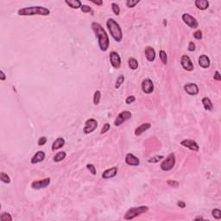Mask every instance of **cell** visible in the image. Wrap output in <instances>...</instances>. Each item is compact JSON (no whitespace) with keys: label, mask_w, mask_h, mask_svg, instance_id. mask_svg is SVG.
I'll list each match as a JSON object with an SVG mask.
<instances>
[{"label":"cell","mask_w":221,"mask_h":221,"mask_svg":"<svg viewBox=\"0 0 221 221\" xmlns=\"http://www.w3.org/2000/svg\"><path fill=\"white\" fill-rule=\"evenodd\" d=\"M92 29L94 31L96 37L98 38L99 41V46L101 51H106L109 48L110 45V41H109V37L105 32V30H104V28L98 23H92Z\"/></svg>","instance_id":"cell-1"},{"label":"cell","mask_w":221,"mask_h":221,"mask_svg":"<svg viewBox=\"0 0 221 221\" xmlns=\"http://www.w3.org/2000/svg\"><path fill=\"white\" fill-rule=\"evenodd\" d=\"M17 13L19 16H48L50 11L43 6H30L18 10Z\"/></svg>","instance_id":"cell-2"},{"label":"cell","mask_w":221,"mask_h":221,"mask_svg":"<svg viewBox=\"0 0 221 221\" xmlns=\"http://www.w3.org/2000/svg\"><path fill=\"white\" fill-rule=\"evenodd\" d=\"M106 26L109 30L110 34L113 37V39L116 42L120 43L123 39V32L118 23L114 19L109 18L106 22Z\"/></svg>","instance_id":"cell-3"},{"label":"cell","mask_w":221,"mask_h":221,"mask_svg":"<svg viewBox=\"0 0 221 221\" xmlns=\"http://www.w3.org/2000/svg\"><path fill=\"white\" fill-rule=\"evenodd\" d=\"M148 211H149V207L146 206L131 207L126 212L124 218L126 220H131L135 219L136 217H137V216H139V215H141V214H143L144 212H147Z\"/></svg>","instance_id":"cell-4"},{"label":"cell","mask_w":221,"mask_h":221,"mask_svg":"<svg viewBox=\"0 0 221 221\" xmlns=\"http://www.w3.org/2000/svg\"><path fill=\"white\" fill-rule=\"evenodd\" d=\"M175 165H176V156L174 153H171L161 163L160 167L163 171H169L175 167Z\"/></svg>","instance_id":"cell-5"},{"label":"cell","mask_w":221,"mask_h":221,"mask_svg":"<svg viewBox=\"0 0 221 221\" xmlns=\"http://www.w3.org/2000/svg\"><path fill=\"white\" fill-rule=\"evenodd\" d=\"M132 117V114L131 112H127V111H124V112H120L118 115V117L116 118V119L114 120V125L115 126H119L121 125L123 123H124L125 121L129 120L130 118H131Z\"/></svg>","instance_id":"cell-6"},{"label":"cell","mask_w":221,"mask_h":221,"mask_svg":"<svg viewBox=\"0 0 221 221\" xmlns=\"http://www.w3.org/2000/svg\"><path fill=\"white\" fill-rule=\"evenodd\" d=\"M98 127V122L94 118H90L87 119L85 123V127H84V133L85 134H90L93 132Z\"/></svg>","instance_id":"cell-7"},{"label":"cell","mask_w":221,"mask_h":221,"mask_svg":"<svg viewBox=\"0 0 221 221\" xmlns=\"http://www.w3.org/2000/svg\"><path fill=\"white\" fill-rule=\"evenodd\" d=\"M181 17H182L183 22H184L188 26H189L190 28H192V29H197V28H198L199 23H198L197 20H196L193 16L189 15V14H188V13H184Z\"/></svg>","instance_id":"cell-8"},{"label":"cell","mask_w":221,"mask_h":221,"mask_svg":"<svg viewBox=\"0 0 221 221\" xmlns=\"http://www.w3.org/2000/svg\"><path fill=\"white\" fill-rule=\"evenodd\" d=\"M50 178H45L40 180H36V181H33L31 184V188L33 189H42L47 188L49 184H50Z\"/></svg>","instance_id":"cell-9"},{"label":"cell","mask_w":221,"mask_h":221,"mask_svg":"<svg viewBox=\"0 0 221 221\" xmlns=\"http://www.w3.org/2000/svg\"><path fill=\"white\" fill-rule=\"evenodd\" d=\"M180 64H181L182 68L185 70L188 71V72H191V71L193 70V68H194L193 64L191 59L189 58L188 55H184L181 56V58H180Z\"/></svg>","instance_id":"cell-10"},{"label":"cell","mask_w":221,"mask_h":221,"mask_svg":"<svg viewBox=\"0 0 221 221\" xmlns=\"http://www.w3.org/2000/svg\"><path fill=\"white\" fill-rule=\"evenodd\" d=\"M110 61H111L112 66L114 68L118 69L121 66V58H120L119 55L115 51H112L110 53Z\"/></svg>","instance_id":"cell-11"},{"label":"cell","mask_w":221,"mask_h":221,"mask_svg":"<svg viewBox=\"0 0 221 221\" xmlns=\"http://www.w3.org/2000/svg\"><path fill=\"white\" fill-rule=\"evenodd\" d=\"M142 90L144 93L150 94L154 91V84L151 80L145 79L142 82Z\"/></svg>","instance_id":"cell-12"},{"label":"cell","mask_w":221,"mask_h":221,"mask_svg":"<svg viewBox=\"0 0 221 221\" xmlns=\"http://www.w3.org/2000/svg\"><path fill=\"white\" fill-rule=\"evenodd\" d=\"M184 90L185 92L192 96H195L199 93L200 89L198 87V86L194 83H188L184 86Z\"/></svg>","instance_id":"cell-13"},{"label":"cell","mask_w":221,"mask_h":221,"mask_svg":"<svg viewBox=\"0 0 221 221\" xmlns=\"http://www.w3.org/2000/svg\"><path fill=\"white\" fill-rule=\"evenodd\" d=\"M180 144H181L183 147L188 148L189 149H191L193 151H198L199 149H200L198 144H197L195 141L190 140V139H185V140L181 141V142H180Z\"/></svg>","instance_id":"cell-14"},{"label":"cell","mask_w":221,"mask_h":221,"mask_svg":"<svg viewBox=\"0 0 221 221\" xmlns=\"http://www.w3.org/2000/svg\"><path fill=\"white\" fill-rule=\"evenodd\" d=\"M125 162L126 164L130 166H138L140 164V160L136 156H135L133 154L129 153L125 156Z\"/></svg>","instance_id":"cell-15"},{"label":"cell","mask_w":221,"mask_h":221,"mask_svg":"<svg viewBox=\"0 0 221 221\" xmlns=\"http://www.w3.org/2000/svg\"><path fill=\"white\" fill-rule=\"evenodd\" d=\"M118 174V168L117 167H113V168H108L106 170H104L102 174V178L103 179H111V178H113L117 176Z\"/></svg>","instance_id":"cell-16"},{"label":"cell","mask_w":221,"mask_h":221,"mask_svg":"<svg viewBox=\"0 0 221 221\" xmlns=\"http://www.w3.org/2000/svg\"><path fill=\"white\" fill-rule=\"evenodd\" d=\"M45 159V153L43 150H39L37 151L35 156L31 158V163L32 164H36L39 162H42Z\"/></svg>","instance_id":"cell-17"},{"label":"cell","mask_w":221,"mask_h":221,"mask_svg":"<svg viewBox=\"0 0 221 221\" xmlns=\"http://www.w3.org/2000/svg\"><path fill=\"white\" fill-rule=\"evenodd\" d=\"M144 54H145V56H146L148 60L150 62L154 61L156 59V51L152 47H149V46L146 47L144 49Z\"/></svg>","instance_id":"cell-18"},{"label":"cell","mask_w":221,"mask_h":221,"mask_svg":"<svg viewBox=\"0 0 221 221\" xmlns=\"http://www.w3.org/2000/svg\"><path fill=\"white\" fill-rule=\"evenodd\" d=\"M210 59L206 55H201L199 57V65L202 68H208L210 67Z\"/></svg>","instance_id":"cell-19"},{"label":"cell","mask_w":221,"mask_h":221,"mask_svg":"<svg viewBox=\"0 0 221 221\" xmlns=\"http://www.w3.org/2000/svg\"><path fill=\"white\" fill-rule=\"evenodd\" d=\"M150 127H151V124L149 123H144V124H141L140 126H138L135 130V135L136 136H140L144 132H145L146 131H148Z\"/></svg>","instance_id":"cell-20"},{"label":"cell","mask_w":221,"mask_h":221,"mask_svg":"<svg viewBox=\"0 0 221 221\" xmlns=\"http://www.w3.org/2000/svg\"><path fill=\"white\" fill-rule=\"evenodd\" d=\"M64 145H65V140H64V138H63V137H58V138H56L55 141L53 143L51 149H52L53 151H55V150H57V149H61Z\"/></svg>","instance_id":"cell-21"},{"label":"cell","mask_w":221,"mask_h":221,"mask_svg":"<svg viewBox=\"0 0 221 221\" xmlns=\"http://www.w3.org/2000/svg\"><path fill=\"white\" fill-rule=\"evenodd\" d=\"M194 4L200 11H205L209 7V2L206 0H196L194 2Z\"/></svg>","instance_id":"cell-22"},{"label":"cell","mask_w":221,"mask_h":221,"mask_svg":"<svg viewBox=\"0 0 221 221\" xmlns=\"http://www.w3.org/2000/svg\"><path fill=\"white\" fill-rule=\"evenodd\" d=\"M65 3L71 8L73 9H79V8H81L82 6V4L80 0H71V1H68V0H66Z\"/></svg>","instance_id":"cell-23"},{"label":"cell","mask_w":221,"mask_h":221,"mask_svg":"<svg viewBox=\"0 0 221 221\" xmlns=\"http://www.w3.org/2000/svg\"><path fill=\"white\" fill-rule=\"evenodd\" d=\"M202 104H203V106L206 111H212L213 108V104L212 103V101L207 97H205L202 99Z\"/></svg>","instance_id":"cell-24"},{"label":"cell","mask_w":221,"mask_h":221,"mask_svg":"<svg viewBox=\"0 0 221 221\" xmlns=\"http://www.w3.org/2000/svg\"><path fill=\"white\" fill-rule=\"evenodd\" d=\"M66 156H67L66 152H64V151H60V152H58V153L54 156V162H61L62 160H64V159L66 158Z\"/></svg>","instance_id":"cell-25"},{"label":"cell","mask_w":221,"mask_h":221,"mask_svg":"<svg viewBox=\"0 0 221 221\" xmlns=\"http://www.w3.org/2000/svg\"><path fill=\"white\" fill-rule=\"evenodd\" d=\"M128 66H129V68L131 69L136 70L138 68V62H137V60L135 59V58L131 57V58H130V59L128 60Z\"/></svg>","instance_id":"cell-26"},{"label":"cell","mask_w":221,"mask_h":221,"mask_svg":"<svg viewBox=\"0 0 221 221\" xmlns=\"http://www.w3.org/2000/svg\"><path fill=\"white\" fill-rule=\"evenodd\" d=\"M0 180H1L2 182L6 183V184L11 183V178H10V176L7 174H5L4 172H2L0 174Z\"/></svg>","instance_id":"cell-27"},{"label":"cell","mask_w":221,"mask_h":221,"mask_svg":"<svg viewBox=\"0 0 221 221\" xmlns=\"http://www.w3.org/2000/svg\"><path fill=\"white\" fill-rule=\"evenodd\" d=\"M100 99H101V92L99 91H96L94 92V95H93V103L94 104H99V102H100Z\"/></svg>","instance_id":"cell-28"},{"label":"cell","mask_w":221,"mask_h":221,"mask_svg":"<svg viewBox=\"0 0 221 221\" xmlns=\"http://www.w3.org/2000/svg\"><path fill=\"white\" fill-rule=\"evenodd\" d=\"M159 56H160V59H161V61L162 62L163 65H166L167 62H168V56H167V54L165 51L163 50H161L159 52Z\"/></svg>","instance_id":"cell-29"},{"label":"cell","mask_w":221,"mask_h":221,"mask_svg":"<svg viewBox=\"0 0 221 221\" xmlns=\"http://www.w3.org/2000/svg\"><path fill=\"white\" fill-rule=\"evenodd\" d=\"M0 220L1 221H11L12 220V218L11 216L10 213L8 212H3L1 215H0Z\"/></svg>","instance_id":"cell-30"},{"label":"cell","mask_w":221,"mask_h":221,"mask_svg":"<svg viewBox=\"0 0 221 221\" xmlns=\"http://www.w3.org/2000/svg\"><path fill=\"white\" fill-rule=\"evenodd\" d=\"M212 215L214 219L216 220H220L221 218V211L218 208H215L212 211Z\"/></svg>","instance_id":"cell-31"},{"label":"cell","mask_w":221,"mask_h":221,"mask_svg":"<svg viewBox=\"0 0 221 221\" xmlns=\"http://www.w3.org/2000/svg\"><path fill=\"white\" fill-rule=\"evenodd\" d=\"M124 75H119L118 77V79H117V80H116V84H115V88H119L120 87H121V85L124 83Z\"/></svg>","instance_id":"cell-32"},{"label":"cell","mask_w":221,"mask_h":221,"mask_svg":"<svg viewBox=\"0 0 221 221\" xmlns=\"http://www.w3.org/2000/svg\"><path fill=\"white\" fill-rule=\"evenodd\" d=\"M139 0H127L126 1V6L129 8H133L135 7L137 4H139Z\"/></svg>","instance_id":"cell-33"},{"label":"cell","mask_w":221,"mask_h":221,"mask_svg":"<svg viewBox=\"0 0 221 221\" xmlns=\"http://www.w3.org/2000/svg\"><path fill=\"white\" fill-rule=\"evenodd\" d=\"M161 159H163L162 156H153V157L149 158L148 160V162H149V163H156V162H159Z\"/></svg>","instance_id":"cell-34"},{"label":"cell","mask_w":221,"mask_h":221,"mask_svg":"<svg viewBox=\"0 0 221 221\" xmlns=\"http://www.w3.org/2000/svg\"><path fill=\"white\" fill-rule=\"evenodd\" d=\"M112 11H113V12H114L115 15H119V13H120V8H119L118 4L112 3Z\"/></svg>","instance_id":"cell-35"},{"label":"cell","mask_w":221,"mask_h":221,"mask_svg":"<svg viewBox=\"0 0 221 221\" xmlns=\"http://www.w3.org/2000/svg\"><path fill=\"white\" fill-rule=\"evenodd\" d=\"M87 168L90 171V173H91L92 175H93V176L96 175V168H95V166H94V165L88 163V164L87 165Z\"/></svg>","instance_id":"cell-36"},{"label":"cell","mask_w":221,"mask_h":221,"mask_svg":"<svg viewBox=\"0 0 221 221\" xmlns=\"http://www.w3.org/2000/svg\"><path fill=\"white\" fill-rule=\"evenodd\" d=\"M81 11L84 12V13H88L90 11H92V8L88 6V5H86V4H83L80 8Z\"/></svg>","instance_id":"cell-37"},{"label":"cell","mask_w":221,"mask_h":221,"mask_svg":"<svg viewBox=\"0 0 221 221\" xmlns=\"http://www.w3.org/2000/svg\"><path fill=\"white\" fill-rule=\"evenodd\" d=\"M47 141H48V139H47L46 136H42V137L39 138V140H38V142H37V144H38L39 146H43L45 144L47 143Z\"/></svg>","instance_id":"cell-38"},{"label":"cell","mask_w":221,"mask_h":221,"mask_svg":"<svg viewBox=\"0 0 221 221\" xmlns=\"http://www.w3.org/2000/svg\"><path fill=\"white\" fill-rule=\"evenodd\" d=\"M110 128H111L110 124H108V123L104 124V126L102 127V130H101V131H100V134H104V133H106L109 130H110Z\"/></svg>","instance_id":"cell-39"},{"label":"cell","mask_w":221,"mask_h":221,"mask_svg":"<svg viewBox=\"0 0 221 221\" xmlns=\"http://www.w3.org/2000/svg\"><path fill=\"white\" fill-rule=\"evenodd\" d=\"M193 36H194L195 39L200 40V39L202 38V32H201V30H197V31H195V32L193 33Z\"/></svg>","instance_id":"cell-40"},{"label":"cell","mask_w":221,"mask_h":221,"mask_svg":"<svg viewBox=\"0 0 221 221\" xmlns=\"http://www.w3.org/2000/svg\"><path fill=\"white\" fill-rule=\"evenodd\" d=\"M135 100H136V98H135V96H133V95H131V96H128L127 98H126V99H125V103L127 104H130L133 103V102H135Z\"/></svg>","instance_id":"cell-41"},{"label":"cell","mask_w":221,"mask_h":221,"mask_svg":"<svg viewBox=\"0 0 221 221\" xmlns=\"http://www.w3.org/2000/svg\"><path fill=\"white\" fill-rule=\"evenodd\" d=\"M168 185L169 187H174V188H177L179 186V182L178 181H176V180H168Z\"/></svg>","instance_id":"cell-42"},{"label":"cell","mask_w":221,"mask_h":221,"mask_svg":"<svg viewBox=\"0 0 221 221\" xmlns=\"http://www.w3.org/2000/svg\"><path fill=\"white\" fill-rule=\"evenodd\" d=\"M188 51H190V52H193V51L195 50V44H194V43L190 42V43H189V44H188Z\"/></svg>","instance_id":"cell-43"},{"label":"cell","mask_w":221,"mask_h":221,"mask_svg":"<svg viewBox=\"0 0 221 221\" xmlns=\"http://www.w3.org/2000/svg\"><path fill=\"white\" fill-rule=\"evenodd\" d=\"M213 78H214V80H218V81H220L221 80L220 74V73H219L218 71H216V72H215V74H214Z\"/></svg>","instance_id":"cell-44"},{"label":"cell","mask_w":221,"mask_h":221,"mask_svg":"<svg viewBox=\"0 0 221 221\" xmlns=\"http://www.w3.org/2000/svg\"><path fill=\"white\" fill-rule=\"evenodd\" d=\"M0 80H6V75L4 73L3 70L0 71Z\"/></svg>","instance_id":"cell-45"},{"label":"cell","mask_w":221,"mask_h":221,"mask_svg":"<svg viewBox=\"0 0 221 221\" xmlns=\"http://www.w3.org/2000/svg\"><path fill=\"white\" fill-rule=\"evenodd\" d=\"M177 206H179V207H180V208H185L186 207V203L183 202V201H178L177 202Z\"/></svg>","instance_id":"cell-46"},{"label":"cell","mask_w":221,"mask_h":221,"mask_svg":"<svg viewBox=\"0 0 221 221\" xmlns=\"http://www.w3.org/2000/svg\"><path fill=\"white\" fill-rule=\"evenodd\" d=\"M93 4H97V5H102V4H103V1H92Z\"/></svg>","instance_id":"cell-47"},{"label":"cell","mask_w":221,"mask_h":221,"mask_svg":"<svg viewBox=\"0 0 221 221\" xmlns=\"http://www.w3.org/2000/svg\"><path fill=\"white\" fill-rule=\"evenodd\" d=\"M195 220H203V218L202 217H197V218H195Z\"/></svg>","instance_id":"cell-48"}]
</instances>
